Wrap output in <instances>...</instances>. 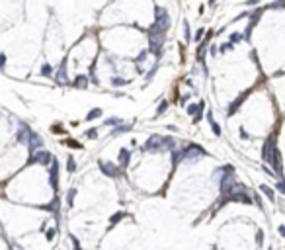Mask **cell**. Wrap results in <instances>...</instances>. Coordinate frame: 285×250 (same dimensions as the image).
Segmentation results:
<instances>
[{"label":"cell","mask_w":285,"mask_h":250,"mask_svg":"<svg viewBox=\"0 0 285 250\" xmlns=\"http://www.w3.org/2000/svg\"><path fill=\"white\" fill-rule=\"evenodd\" d=\"M149 33V53H154L156 57L162 55V45H164V37H166V29L158 28L156 24H152V28L146 29Z\"/></svg>","instance_id":"1"},{"label":"cell","mask_w":285,"mask_h":250,"mask_svg":"<svg viewBox=\"0 0 285 250\" xmlns=\"http://www.w3.org/2000/svg\"><path fill=\"white\" fill-rule=\"evenodd\" d=\"M145 151H176V141L172 137H160V135H154L146 141V145L142 147Z\"/></svg>","instance_id":"2"},{"label":"cell","mask_w":285,"mask_h":250,"mask_svg":"<svg viewBox=\"0 0 285 250\" xmlns=\"http://www.w3.org/2000/svg\"><path fill=\"white\" fill-rule=\"evenodd\" d=\"M276 152H277V148H276V137L270 135V137L266 139V143H264V147H262V158H264V162L273 164Z\"/></svg>","instance_id":"3"},{"label":"cell","mask_w":285,"mask_h":250,"mask_svg":"<svg viewBox=\"0 0 285 250\" xmlns=\"http://www.w3.org/2000/svg\"><path fill=\"white\" fill-rule=\"evenodd\" d=\"M182 155H184V160H197L199 156H207V152H205L199 145L189 143L186 148H182Z\"/></svg>","instance_id":"4"},{"label":"cell","mask_w":285,"mask_h":250,"mask_svg":"<svg viewBox=\"0 0 285 250\" xmlns=\"http://www.w3.org/2000/svg\"><path fill=\"white\" fill-rule=\"evenodd\" d=\"M53 160H55V158H53V155L51 152H45V151H37V152H31L29 155V158H28V164H53Z\"/></svg>","instance_id":"5"},{"label":"cell","mask_w":285,"mask_h":250,"mask_svg":"<svg viewBox=\"0 0 285 250\" xmlns=\"http://www.w3.org/2000/svg\"><path fill=\"white\" fill-rule=\"evenodd\" d=\"M100 168H102V172L105 174V176H109V178L119 176V168L115 166V164H112V162H104V160H100Z\"/></svg>","instance_id":"6"},{"label":"cell","mask_w":285,"mask_h":250,"mask_svg":"<svg viewBox=\"0 0 285 250\" xmlns=\"http://www.w3.org/2000/svg\"><path fill=\"white\" fill-rule=\"evenodd\" d=\"M28 147H29V151H31V152H37L39 148L43 147V141H41V137L37 135V133H33V131L29 133V139H28Z\"/></svg>","instance_id":"7"},{"label":"cell","mask_w":285,"mask_h":250,"mask_svg":"<svg viewBox=\"0 0 285 250\" xmlns=\"http://www.w3.org/2000/svg\"><path fill=\"white\" fill-rule=\"evenodd\" d=\"M59 162L57 160H53L51 164V168H49V184H51V188L53 190H57V186H59Z\"/></svg>","instance_id":"8"},{"label":"cell","mask_w":285,"mask_h":250,"mask_svg":"<svg viewBox=\"0 0 285 250\" xmlns=\"http://www.w3.org/2000/svg\"><path fill=\"white\" fill-rule=\"evenodd\" d=\"M248 94H250V90H246V92H242V94L238 96V98H236L234 102H233V104L229 106V111H226V115H233V113H236V111H238V108L242 106V102H244V100L248 98Z\"/></svg>","instance_id":"9"},{"label":"cell","mask_w":285,"mask_h":250,"mask_svg":"<svg viewBox=\"0 0 285 250\" xmlns=\"http://www.w3.org/2000/svg\"><path fill=\"white\" fill-rule=\"evenodd\" d=\"M129 160H131V151L129 148H121L119 151V166L125 168L129 164Z\"/></svg>","instance_id":"10"},{"label":"cell","mask_w":285,"mask_h":250,"mask_svg":"<svg viewBox=\"0 0 285 250\" xmlns=\"http://www.w3.org/2000/svg\"><path fill=\"white\" fill-rule=\"evenodd\" d=\"M66 59H63V63L59 65V71H57V82H66Z\"/></svg>","instance_id":"11"},{"label":"cell","mask_w":285,"mask_h":250,"mask_svg":"<svg viewBox=\"0 0 285 250\" xmlns=\"http://www.w3.org/2000/svg\"><path fill=\"white\" fill-rule=\"evenodd\" d=\"M260 191H262V194H264V195H266V198H268V199H270V201H276V194H273V190L270 188V186H266V184H262V186H260Z\"/></svg>","instance_id":"12"},{"label":"cell","mask_w":285,"mask_h":250,"mask_svg":"<svg viewBox=\"0 0 285 250\" xmlns=\"http://www.w3.org/2000/svg\"><path fill=\"white\" fill-rule=\"evenodd\" d=\"M207 119H209V123H211V129H213V133L215 135H221V127H219V123L213 119V113L211 111H207Z\"/></svg>","instance_id":"13"},{"label":"cell","mask_w":285,"mask_h":250,"mask_svg":"<svg viewBox=\"0 0 285 250\" xmlns=\"http://www.w3.org/2000/svg\"><path fill=\"white\" fill-rule=\"evenodd\" d=\"M172 155V166H178L182 160H184V155H182V151H172L170 152Z\"/></svg>","instance_id":"14"},{"label":"cell","mask_w":285,"mask_h":250,"mask_svg":"<svg viewBox=\"0 0 285 250\" xmlns=\"http://www.w3.org/2000/svg\"><path fill=\"white\" fill-rule=\"evenodd\" d=\"M88 80H90L88 76H76V80L72 82V84H74L76 88H86L88 86Z\"/></svg>","instance_id":"15"},{"label":"cell","mask_w":285,"mask_h":250,"mask_svg":"<svg viewBox=\"0 0 285 250\" xmlns=\"http://www.w3.org/2000/svg\"><path fill=\"white\" fill-rule=\"evenodd\" d=\"M102 113H104V111L100 110V108H94V110H90V111H88L86 119H88V121H92V119H96V117H102Z\"/></svg>","instance_id":"16"},{"label":"cell","mask_w":285,"mask_h":250,"mask_svg":"<svg viewBox=\"0 0 285 250\" xmlns=\"http://www.w3.org/2000/svg\"><path fill=\"white\" fill-rule=\"evenodd\" d=\"M59 205H61V203H59V198H53L51 203L47 205L45 209H47V211H53V213H57V211H59Z\"/></svg>","instance_id":"17"},{"label":"cell","mask_w":285,"mask_h":250,"mask_svg":"<svg viewBox=\"0 0 285 250\" xmlns=\"http://www.w3.org/2000/svg\"><path fill=\"white\" fill-rule=\"evenodd\" d=\"M74 195H76V190L70 188V190H68V194H66V203H68V207L74 205Z\"/></svg>","instance_id":"18"},{"label":"cell","mask_w":285,"mask_h":250,"mask_svg":"<svg viewBox=\"0 0 285 250\" xmlns=\"http://www.w3.org/2000/svg\"><path fill=\"white\" fill-rule=\"evenodd\" d=\"M129 129H131V125H119V127H115V129L112 131V137L119 135V133H125V131H129Z\"/></svg>","instance_id":"19"},{"label":"cell","mask_w":285,"mask_h":250,"mask_svg":"<svg viewBox=\"0 0 285 250\" xmlns=\"http://www.w3.org/2000/svg\"><path fill=\"white\" fill-rule=\"evenodd\" d=\"M123 217H125V213H121V211H119V213H113V215H112V219H109V225H115V223H119L121 219H123Z\"/></svg>","instance_id":"20"},{"label":"cell","mask_w":285,"mask_h":250,"mask_svg":"<svg viewBox=\"0 0 285 250\" xmlns=\"http://www.w3.org/2000/svg\"><path fill=\"white\" fill-rule=\"evenodd\" d=\"M188 113L195 117V115L199 113V104H192V106H188Z\"/></svg>","instance_id":"21"},{"label":"cell","mask_w":285,"mask_h":250,"mask_svg":"<svg viewBox=\"0 0 285 250\" xmlns=\"http://www.w3.org/2000/svg\"><path fill=\"white\" fill-rule=\"evenodd\" d=\"M166 108H168V102H166V100H162L160 106H158V110H156V115H162L166 111Z\"/></svg>","instance_id":"22"},{"label":"cell","mask_w":285,"mask_h":250,"mask_svg":"<svg viewBox=\"0 0 285 250\" xmlns=\"http://www.w3.org/2000/svg\"><path fill=\"white\" fill-rule=\"evenodd\" d=\"M112 84H113V86H125V84H127V80H125V78H121V76H115L113 80H112Z\"/></svg>","instance_id":"23"},{"label":"cell","mask_w":285,"mask_h":250,"mask_svg":"<svg viewBox=\"0 0 285 250\" xmlns=\"http://www.w3.org/2000/svg\"><path fill=\"white\" fill-rule=\"evenodd\" d=\"M66 168H68V172H74V170H76V164H74V158H72V156H68V160H66Z\"/></svg>","instance_id":"24"},{"label":"cell","mask_w":285,"mask_h":250,"mask_svg":"<svg viewBox=\"0 0 285 250\" xmlns=\"http://www.w3.org/2000/svg\"><path fill=\"white\" fill-rule=\"evenodd\" d=\"M51 72H53V67H51V65H47V63H45V65L41 67V74H43V76H49Z\"/></svg>","instance_id":"25"},{"label":"cell","mask_w":285,"mask_h":250,"mask_svg":"<svg viewBox=\"0 0 285 250\" xmlns=\"http://www.w3.org/2000/svg\"><path fill=\"white\" fill-rule=\"evenodd\" d=\"M55 235H57V229H49V231L45 233V238H47V240H53Z\"/></svg>","instance_id":"26"},{"label":"cell","mask_w":285,"mask_h":250,"mask_svg":"<svg viewBox=\"0 0 285 250\" xmlns=\"http://www.w3.org/2000/svg\"><path fill=\"white\" fill-rule=\"evenodd\" d=\"M256 242H258V246H262V244H264V231H258L256 233Z\"/></svg>","instance_id":"27"},{"label":"cell","mask_w":285,"mask_h":250,"mask_svg":"<svg viewBox=\"0 0 285 250\" xmlns=\"http://www.w3.org/2000/svg\"><path fill=\"white\" fill-rule=\"evenodd\" d=\"M86 137H88V139H96V137H98V131L92 127V129H88V131H86Z\"/></svg>","instance_id":"28"},{"label":"cell","mask_w":285,"mask_h":250,"mask_svg":"<svg viewBox=\"0 0 285 250\" xmlns=\"http://www.w3.org/2000/svg\"><path fill=\"white\" fill-rule=\"evenodd\" d=\"M240 41H242L240 33H233V35H230V43H240Z\"/></svg>","instance_id":"29"},{"label":"cell","mask_w":285,"mask_h":250,"mask_svg":"<svg viewBox=\"0 0 285 250\" xmlns=\"http://www.w3.org/2000/svg\"><path fill=\"white\" fill-rule=\"evenodd\" d=\"M117 123H121L119 117H109V119H105V125H117Z\"/></svg>","instance_id":"30"},{"label":"cell","mask_w":285,"mask_h":250,"mask_svg":"<svg viewBox=\"0 0 285 250\" xmlns=\"http://www.w3.org/2000/svg\"><path fill=\"white\" fill-rule=\"evenodd\" d=\"M66 145H68V147H72V148H82V145H80V143H76L74 139H68V141H66Z\"/></svg>","instance_id":"31"},{"label":"cell","mask_w":285,"mask_h":250,"mask_svg":"<svg viewBox=\"0 0 285 250\" xmlns=\"http://www.w3.org/2000/svg\"><path fill=\"white\" fill-rule=\"evenodd\" d=\"M156 71H158V65H154V67H152L150 71H149V74H146V80H150V78L154 76V72H156Z\"/></svg>","instance_id":"32"},{"label":"cell","mask_w":285,"mask_h":250,"mask_svg":"<svg viewBox=\"0 0 285 250\" xmlns=\"http://www.w3.org/2000/svg\"><path fill=\"white\" fill-rule=\"evenodd\" d=\"M146 53H149V51H141V55L135 59V63H142V61H145V57H146Z\"/></svg>","instance_id":"33"},{"label":"cell","mask_w":285,"mask_h":250,"mask_svg":"<svg viewBox=\"0 0 285 250\" xmlns=\"http://www.w3.org/2000/svg\"><path fill=\"white\" fill-rule=\"evenodd\" d=\"M277 190L281 191V194H285V182H283V180H279V182H277Z\"/></svg>","instance_id":"34"},{"label":"cell","mask_w":285,"mask_h":250,"mask_svg":"<svg viewBox=\"0 0 285 250\" xmlns=\"http://www.w3.org/2000/svg\"><path fill=\"white\" fill-rule=\"evenodd\" d=\"M211 37H213V31H207V33H205V39H203V45H207V43H209Z\"/></svg>","instance_id":"35"},{"label":"cell","mask_w":285,"mask_h":250,"mask_svg":"<svg viewBox=\"0 0 285 250\" xmlns=\"http://www.w3.org/2000/svg\"><path fill=\"white\" fill-rule=\"evenodd\" d=\"M51 131L59 135V133H63V127H61V125H53V127H51Z\"/></svg>","instance_id":"36"},{"label":"cell","mask_w":285,"mask_h":250,"mask_svg":"<svg viewBox=\"0 0 285 250\" xmlns=\"http://www.w3.org/2000/svg\"><path fill=\"white\" fill-rule=\"evenodd\" d=\"M70 240H72V244H74V250H82V248H80V242H78L74 237H70Z\"/></svg>","instance_id":"37"},{"label":"cell","mask_w":285,"mask_h":250,"mask_svg":"<svg viewBox=\"0 0 285 250\" xmlns=\"http://www.w3.org/2000/svg\"><path fill=\"white\" fill-rule=\"evenodd\" d=\"M254 203H256L258 207H264V203H262V199H260V195H254Z\"/></svg>","instance_id":"38"},{"label":"cell","mask_w":285,"mask_h":250,"mask_svg":"<svg viewBox=\"0 0 285 250\" xmlns=\"http://www.w3.org/2000/svg\"><path fill=\"white\" fill-rule=\"evenodd\" d=\"M229 49H233V43H225V45H221V51H229Z\"/></svg>","instance_id":"39"},{"label":"cell","mask_w":285,"mask_h":250,"mask_svg":"<svg viewBox=\"0 0 285 250\" xmlns=\"http://www.w3.org/2000/svg\"><path fill=\"white\" fill-rule=\"evenodd\" d=\"M203 31H205L203 28H201V29H197V33H195V39H197V41H199V39H201V37H203Z\"/></svg>","instance_id":"40"},{"label":"cell","mask_w":285,"mask_h":250,"mask_svg":"<svg viewBox=\"0 0 285 250\" xmlns=\"http://www.w3.org/2000/svg\"><path fill=\"white\" fill-rule=\"evenodd\" d=\"M189 39H192V35H189V25L186 24V41H189Z\"/></svg>","instance_id":"41"},{"label":"cell","mask_w":285,"mask_h":250,"mask_svg":"<svg viewBox=\"0 0 285 250\" xmlns=\"http://www.w3.org/2000/svg\"><path fill=\"white\" fill-rule=\"evenodd\" d=\"M0 61H2V67L6 65V53H2V55H0Z\"/></svg>","instance_id":"42"},{"label":"cell","mask_w":285,"mask_h":250,"mask_svg":"<svg viewBox=\"0 0 285 250\" xmlns=\"http://www.w3.org/2000/svg\"><path fill=\"white\" fill-rule=\"evenodd\" d=\"M240 135H242V139H248V133L244 129H240Z\"/></svg>","instance_id":"43"},{"label":"cell","mask_w":285,"mask_h":250,"mask_svg":"<svg viewBox=\"0 0 285 250\" xmlns=\"http://www.w3.org/2000/svg\"><path fill=\"white\" fill-rule=\"evenodd\" d=\"M279 235L285 237V225H283V227H279Z\"/></svg>","instance_id":"44"}]
</instances>
